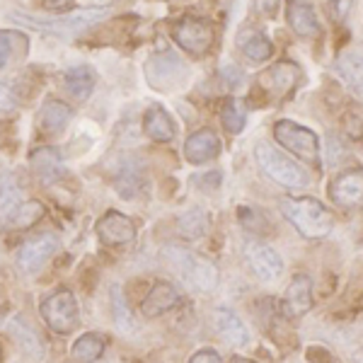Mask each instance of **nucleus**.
Listing matches in <instances>:
<instances>
[{
    "mask_svg": "<svg viewBox=\"0 0 363 363\" xmlns=\"http://www.w3.org/2000/svg\"><path fill=\"white\" fill-rule=\"evenodd\" d=\"M279 206L286 220L308 240L327 238L335 225V218L325 208V203H320L313 196H286L279 201Z\"/></svg>",
    "mask_w": 363,
    "mask_h": 363,
    "instance_id": "obj_1",
    "label": "nucleus"
},
{
    "mask_svg": "<svg viewBox=\"0 0 363 363\" xmlns=\"http://www.w3.org/2000/svg\"><path fill=\"white\" fill-rule=\"evenodd\" d=\"M255 160L267 177H272L277 184L286 186V189H306L310 184V177H308L306 169L298 165L296 160H291L289 155L281 153V150L272 148V145L257 143Z\"/></svg>",
    "mask_w": 363,
    "mask_h": 363,
    "instance_id": "obj_2",
    "label": "nucleus"
},
{
    "mask_svg": "<svg viewBox=\"0 0 363 363\" xmlns=\"http://www.w3.org/2000/svg\"><path fill=\"white\" fill-rule=\"evenodd\" d=\"M112 10L109 8H90V10H80V13H73L68 17H29V15H13V20L22 22L27 27L42 29L46 34H58V37H78L80 32L95 27L97 22H102Z\"/></svg>",
    "mask_w": 363,
    "mask_h": 363,
    "instance_id": "obj_3",
    "label": "nucleus"
},
{
    "mask_svg": "<svg viewBox=\"0 0 363 363\" xmlns=\"http://www.w3.org/2000/svg\"><path fill=\"white\" fill-rule=\"evenodd\" d=\"M274 138L281 148L291 150L296 157L310 162V165H320V138L313 128L301 126L291 119H281L274 124Z\"/></svg>",
    "mask_w": 363,
    "mask_h": 363,
    "instance_id": "obj_4",
    "label": "nucleus"
},
{
    "mask_svg": "<svg viewBox=\"0 0 363 363\" xmlns=\"http://www.w3.org/2000/svg\"><path fill=\"white\" fill-rule=\"evenodd\" d=\"M186 75H189L186 63L177 54H172V51H162V54L150 56L148 63H145V80L157 92L177 90V87L186 83Z\"/></svg>",
    "mask_w": 363,
    "mask_h": 363,
    "instance_id": "obj_5",
    "label": "nucleus"
},
{
    "mask_svg": "<svg viewBox=\"0 0 363 363\" xmlns=\"http://www.w3.org/2000/svg\"><path fill=\"white\" fill-rule=\"evenodd\" d=\"M165 257L174 264V269L179 272V277L184 279L186 284L196 286L199 291H211L216 284H218V269L211 264L208 259L194 255V252L172 247L165 252Z\"/></svg>",
    "mask_w": 363,
    "mask_h": 363,
    "instance_id": "obj_6",
    "label": "nucleus"
},
{
    "mask_svg": "<svg viewBox=\"0 0 363 363\" xmlns=\"http://www.w3.org/2000/svg\"><path fill=\"white\" fill-rule=\"evenodd\" d=\"M172 39L179 44L182 51L191 56H203L208 54V49L213 46V25L203 17H194V15H184L179 17L172 25Z\"/></svg>",
    "mask_w": 363,
    "mask_h": 363,
    "instance_id": "obj_7",
    "label": "nucleus"
},
{
    "mask_svg": "<svg viewBox=\"0 0 363 363\" xmlns=\"http://www.w3.org/2000/svg\"><path fill=\"white\" fill-rule=\"evenodd\" d=\"M42 318L46 325L58 335H68L78 327V301H75L73 291L58 289L56 294L46 296L42 301Z\"/></svg>",
    "mask_w": 363,
    "mask_h": 363,
    "instance_id": "obj_8",
    "label": "nucleus"
},
{
    "mask_svg": "<svg viewBox=\"0 0 363 363\" xmlns=\"http://www.w3.org/2000/svg\"><path fill=\"white\" fill-rule=\"evenodd\" d=\"M242 252H245V259L259 281H277L281 274H284V259L279 257V252L274 247H269L267 242L262 240H255V238H247L242 245Z\"/></svg>",
    "mask_w": 363,
    "mask_h": 363,
    "instance_id": "obj_9",
    "label": "nucleus"
},
{
    "mask_svg": "<svg viewBox=\"0 0 363 363\" xmlns=\"http://www.w3.org/2000/svg\"><path fill=\"white\" fill-rule=\"evenodd\" d=\"M330 199L339 208H359L363 203V169L349 167L330 182Z\"/></svg>",
    "mask_w": 363,
    "mask_h": 363,
    "instance_id": "obj_10",
    "label": "nucleus"
},
{
    "mask_svg": "<svg viewBox=\"0 0 363 363\" xmlns=\"http://www.w3.org/2000/svg\"><path fill=\"white\" fill-rule=\"evenodd\" d=\"M301 78H303V73H301V68H298V63L279 61L259 75V85H262V90L269 92L272 97H286L296 90Z\"/></svg>",
    "mask_w": 363,
    "mask_h": 363,
    "instance_id": "obj_11",
    "label": "nucleus"
},
{
    "mask_svg": "<svg viewBox=\"0 0 363 363\" xmlns=\"http://www.w3.org/2000/svg\"><path fill=\"white\" fill-rule=\"evenodd\" d=\"M97 238L107 247H124V245H131L136 240V225L128 216L119 213V211H107L97 220Z\"/></svg>",
    "mask_w": 363,
    "mask_h": 363,
    "instance_id": "obj_12",
    "label": "nucleus"
},
{
    "mask_svg": "<svg viewBox=\"0 0 363 363\" xmlns=\"http://www.w3.org/2000/svg\"><path fill=\"white\" fill-rule=\"evenodd\" d=\"M56 250H58V238L54 235H39L34 240H27L20 247V252H17V264L29 274L39 272L54 257Z\"/></svg>",
    "mask_w": 363,
    "mask_h": 363,
    "instance_id": "obj_13",
    "label": "nucleus"
},
{
    "mask_svg": "<svg viewBox=\"0 0 363 363\" xmlns=\"http://www.w3.org/2000/svg\"><path fill=\"white\" fill-rule=\"evenodd\" d=\"M218 153H220V138L211 128H201V131L191 133L184 143V157L191 165H203V162L218 157Z\"/></svg>",
    "mask_w": 363,
    "mask_h": 363,
    "instance_id": "obj_14",
    "label": "nucleus"
},
{
    "mask_svg": "<svg viewBox=\"0 0 363 363\" xmlns=\"http://www.w3.org/2000/svg\"><path fill=\"white\" fill-rule=\"evenodd\" d=\"M286 20H289L291 29L298 37H318L322 29L318 13H315V8L308 0H289L286 3Z\"/></svg>",
    "mask_w": 363,
    "mask_h": 363,
    "instance_id": "obj_15",
    "label": "nucleus"
},
{
    "mask_svg": "<svg viewBox=\"0 0 363 363\" xmlns=\"http://www.w3.org/2000/svg\"><path fill=\"white\" fill-rule=\"evenodd\" d=\"M179 291L177 286L167 284V281H157L153 289L148 291V296L140 303V310H143L145 318H160V315L169 313L174 306H179Z\"/></svg>",
    "mask_w": 363,
    "mask_h": 363,
    "instance_id": "obj_16",
    "label": "nucleus"
},
{
    "mask_svg": "<svg viewBox=\"0 0 363 363\" xmlns=\"http://www.w3.org/2000/svg\"><path fill=\"white\" fill-rule=\"evenodd\" d=\"M310 308H313V281H310L308 274H296L291 279L289 289H286L284 313H289L291 318H298V315H306Z\"/></svg>",
    "mask_w": 363,
    "mask_h": 363,
    "instance_id": "obj_17",
    "label": "nucleus"
},
{
    "mask_svg": "<svg viewBox=\"0 0 363 363\" xmlns=\"http://www.w3.org/2000/svg\"><path fill=\"white\" fill-rule=\"evenodd\" d=\"M213 325L216 332L220 335L223 342H228L230 347H245L250 342V332L242 325V320L233 313L230 308H218L213 313Z\"/></svg>",
    "mask_w": 363,
    "mask_h": 363,
    "instance_id": "obj_18",
    "label": "nucleus"
},
{
    "mask_svg": "<svg viewBox=\"0 0 363 363\" xmlns=\"http://www.w3.org/2000/svg\"><path fill=\"white\" fill-rule=\"evenodd\" d=\"M335 73L342 78V83L363 97V54L361 51H342L335 61Z\"/></svg>",
    "mask_w": 363,
    "mask_h": 363,
    "instance_id": "obj_19",
    "label": "nucleus"
},
{
    "mask_svg": "<svg viewBox=\"0 0 363 363\" xmlns=\"http://www.w3.org/2000/svg\"><path fill=\"white\" fill-rule=\"evenodd\" d=\"M143 131L155 143H169L174 138V121L162 107H150L143 116Z\"/></svg>",
    "mask_w": 363,
    "mask_h": 363,
    "instance_id": "obj_20",
    "label": "nucleus"
},
{
    "mask_svg": "<svg viewBox=\"0 0 363 363\" xmlns=\"http://www.w3.org/2000/svg\"><path fill=\"white\" fill-rule=\"evenodd\" d=\"M63 87L75 102H85L95 87V70L90 66H75L63 73Z\"/></svg>",
    "mask_w": 363,
    "mask_h": 363,
    "instance_id": "obj_21",
    "label": "nucleus"
},
{
    "mask_svg": "<svg viewBox=\"0 0 363 363\" xmlns=\"http://www.w3.org/2000/svg\"><path fill=\"white\" fill-rule=\"evenodd\" d=\"M238 49L250 58L252 63H264L272 58L274 46L264 34L255 32V29H242L238 34Z\"/></svg>",
    "mask_w": 363,
    "mask_h": 363,
    "instance_id": "obj_22",
    "label": "nucleus"
},
{
    "mask_svg": "<svg viewBox=\"0 0 363 363\" xmlns=\"http://www.w3.org/2000/svg\"><path fill=\"white\" fill-rule=\"evenodd\" d=\"M208 225H211V218L206 216V211H203V208H189L177 218V223H174V233H177L182 240L191 242V240H199V238L206 235Z\"/></svg>",
    "mask_w": 363,
    "mask_h": 363,
    "instance_id": "obj_23",
    "label": "nucleus"
},
{
    "mask_svg": "<svg viewBox=\"0 0 363 363\" xmlns=\"http://www.w3.org/2000/svg\"><path fill=\"white\" fill-rule=\"evenodd\" d=\"M29 162H32L34 172H37L46 184H51V182L63 177L61 155H58L54 148H37L32 155H29Z\"/></svg>",
    "mask_w": 363,
    "mask_h": 363,
    "instance_id": "obj_24",
    "label": "nucleus"
},
{
    "mask_svg": "<svg viewBox=\"0 0 363 363\" xmlns=\"http://www.w3.org/2000/svg\"><path fill=\"white\" fill-rule=\"evenodd\" d=\"M70 107L66 102H58V99H49V102L42 107V114H39V126H42L44 133H58L68 126L70 121Z\"/></svg>",
    "mask_w": 363,
    "mask_h": 363,
    "instance_id": "obj_25",
    "label": "nucleus"
},
{
    "mask_svg": "<svg viewBox=\"0 0 363 363\" xmlns=\"http://www.w3.org/2000/svg\"><path fill=\"white\" fill-rule=\"evenodd\" d=\"M8 332L15 337V342L20 344L22 349L27 351L29 356H34V359H42V354H44V349H42V342H39V337H37V332L32 330V327L27 325L22 318H15V320H10V325H8Z\"/></svg>",
    "mask_w": 363,
    "mask_h": 363,
    "instance_id": "obj_26",
    "label": "nucleus"
},
{
    "mask_svg": "<svg viewBox=\"0 0 363 363\" xmlns=\"http://www.w3.org/2000/svg\"><path fill=\"white\" fill-rule=\"evenodd\" d=\"M116 191L124 199H138L145 191V177L136 165L121 167V172L116 174Z\"/></svg>",
    "mask_w": 363,
    "mask_h": 363,
    "instance_id": "obj_27",
    "label": "nucleus"
},
{
    "mask_svg": "<svg viewBox=\"0 0 363 363\" xmlns=\"http://www.w3.org/2000/svg\"><path fill=\"white\" fill-rule=\"evenodd\" d=\"M104 354V339L99 335H83L70 347V359L78 363H92Z\"/></svg>",
    "mask_w": 363,
    "mask_h": 363,
    "instance_id": "obj_28",
    "label": "nucleus"
},
{
    "mask_svg": "<svg viewBox=\"0 0 363 363\" xmlns=\"http://www.w3.org/2000/svg\"><path fill=\"white\" fill-rule=\"evenodd\" d=\"M44 213H46L44 203H39V201H22L20 206H17L13 213L8 216V225L17 228V230H27V228H32L34 223H39V220L44 218Z\"/></svg>",
    "mask_w": 363,
    "mask_h": 363,
    "instance_id": "obj_29",
    "label": "nucleus"
},
{
    "mask_svg": "<svg viewBox=\"0 0 363 363\" xmlns=\"http://www.w3.org/2000/svg\"><path fill=\"white\" fill-rule=\"evenodd\" d=\"M220 121H223L225 131L240 133L245 128V121H247V109L240 99H228L220 107Z\"/></svg>",
    "mask_w": 363,
    "mask_h": 363,
    "instance_id": "obj_30",
    "label": "nucleus"
},
{
    "mask_svg": "<svg viewBox=\"0 0 363 363\" xmlns=\"http://www.w3.org/2000/svg\"><path fill=\"white\" fill-rule=\"evenodd\" d=\"M112 318H114V325L119 327L121 332L133 330V315L126 306V298H124L121 286H112Z\"/></svg>",
    "mask_w": 363,
    "mask_h": 363,
    "instance_id": "obj_31",
    "label": "nucleus"
},
{
    "mask_svg": "<svg viewBox=\"0 0 363 363\" xmlns=\"http://www.w3.org/2000/svg\"><path fill=\"white\" fill-rule=\"evenodd\" d=\"M238 220H240V225H242L245 230L257 233V235H262V233L269 230L267 213H262V211L255 208V206H240L238 208Z\"/></svg>",
    "mask_w": 363,
    "mask_h": 363,
    "instance_id": "obj_32",
    "label": "nucleus"
},
{
    "mask_svg": "<svg viewBox=\"0 0 363 363\" xmlns=\"http://www.w3.org/2000/svg\"><path fill=\"white\" fill-rule=\"evenodd\" d=\"M20 186H17L15 177H10V174H3L0 177V211L3 213H13V211L20 206Z\"/></svg>",
    "mask_w": 363,
    "mask_h": 363,
    "instance_id": "obj_33",
    "label": "nucleus"
},
{
    "mask_svg": "<svg viewBox=\"0 0 363 363\" xmlns=\"http://www.w3.org/2000/svg\"><path fill=\"white\" fill-rule=\"evenodd\" d=\"M344 131L351 138H363V109L361 107H351L347 116H344Z\"/></svg>",
    "mask_w": 363,
    "mask_h": 363,
    "instance_id": "obj_34",
    "label": "nucleus"
},
{
    "mask_svg": "<svg viewBox=\"0 0 363 363\" xmlns=\"http://www.w3.org/2000/svg\"><path fill=\"white\" fill-rule=\"evenodd\" d=\"M220 78H223V83L228 87H238L242 83V70L233 66V63H225V66H220Z\"/></svg>",
    "mask_w": 363,
    "mask_h": 363,
    "instance_id": "obj_35",
    "label": "nucleus"
},
{
    "mask_svg": "<svg viewBox=\"0 0 363 363\" xmlns=\"http://www.w3.org/2000/svg\"><path fill=\"white\" fill-rule=\"evenodd\" d=\"M279 5H281V0H255L257 13L264 15V17H274V15H277Z\"/></svg>",
    "mask_w": 363,
    "mask_h": 363,
    "instance_id": "obj_36",
    "label": "nucleus"
},
{
    "mask_svg": "<svg viewBox=\"0 0 363 363\" xmlns=\"http://www.w3.org/2000/svg\"><path fill=\"white\" fill-rule=\"evenodd\" d=\"M10 54H13V44H10L8 32H0V68L8 66Z\"/></svg>",
    "mask_w": 363,
    "mask_h": 363,
    "instance_id": "obj_37",
    "label": "nucleus"
},
{
    "mask_svg": "<svg viewBox=\"0 0 363 363\" xmlns=\"http://www.w3.org/2000/svg\"><path fill=\"white\" fill-rule=\"evenodd\" d=\"M189 363H220V356L213 349H201L189 359Z\"/></svg>",
    "mask_w": 363,
    "mask_h": 363,
    "instance_id": "obj_38",
    "label": "nucleus"
},
{
    "mask_svg": "<svg viewBox=\"0 0 363 363\" xmlns=\"http://www.w3.org/2000/svg\"><path fill=\"white\" fill-rule=\"evenodd\" d=\"M351 10V0H335L330 8V13L337 17V20H342V17H347V13Z\"/></svg>",
    "mask_w": 363,
    "mask_h": 363,
    "instance_id": "obj_39",
    "label": "nucleus"
},
{
    "mask_svg": "<svg viewBox=\"0 0 363 363\" xmlns=\"http://www.w3.org/2000/svg\"><path fill=\"white\" fill-rule=\"evenodd\" d=\"M0 109H3V112L13 109V92H10V87L3 83H0Z\"/></svg>",
    "mask_w": 363,
    "mask_h": 363,
    "instance_id": "obj_40",
    "label": "nucleus"
},
{
    "mask_svg": "<svg viewBox=\"0 0 363 363\" xmlns=\"http://www.w3.org/2000/svg\"><path fill=\"white\" fill-rule=\"evenodd\" d=\"M42 5L46 10H54V13H61V10H68L73 5V0H42Z\"/></svg>",
    "mask_w": 363,
    "mask_h": 363,
    "instance_id": "obj_41",
    "label": "nucleus"
},
{
    "mask_svg": "<svg viewBox=\"0 0 363 363\" xmlns=\"http://www.w3.org/2000/svg\"><path fill=\"white\" fill-rule=\"evenodd\" d=\"M233 363H255V361H247V359H235Z\"/></svg>",
    "mask_w": 363,
    "mask_h": 363,
    "instance_id": "obj_42",
    "label": "nucleus"
},
{
    "mask_svg": "<svg viewBox=\"0 0 363 363\" xmlns=\"http://www.w3.org/2000/svg\"><path fill=\"white\" fill-rule=\"evenodd\" d=\"M356 363H363V351L361 354H356Z\"/></svg>",
    "mask_w": 363,
    "mask_h": 363,
    "instance_id": "obj_43",
    "label": "nucleus"
}]
</instances>
